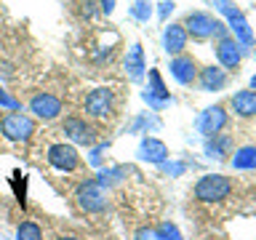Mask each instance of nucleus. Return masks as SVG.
Here are the masks:
<instances>
[{
	"label": "nucleus",
	"instance_id": "obj_9",
	"mask_svg": "<svg viewBox=\"0 0 256 240\" xmlns=\"http://www.w3.org/2000/svg\"><path fill=\"white\" fill-rule=\"evenodd\" d=\"M139 160H144V163H155V166H163L168 160V147L160 139H155V136H144L142 144H139Z\"/></svg>",
	"mask_w": 256,
	"mask_h": 240
},
{
	"label": "nucleus",
	"instance_id": "obj_11",
	"mask_svg": "<svg viewBox=\"0 0 256 240\" xmlns=\"http://www.w3.org/2000/svg\"><path fill=\"white\" fill-rule=\"evenodd\" d=\"M171 75H174L176 83L192 86V83H195V78H198V64H195V59H192V56H184V54L174 56V59H171Z\"/></svg>",
	"mask_w": 256,
	"mask_h": 240
},
{
	"label": "nucleus",
	"instance_id": "obj_14",
	"mask_svg": "<svg viewBox=\"0 0 256 240\" xmlns=\"http://www.w3.org/2000/svg\"><path fill=\"white\" fill-rule=\"evenodd\" d=\"M219 8L227 14L232 30H235V40H243L246 46H251V43H254V35H251V30H248V22L243 19V14H240L238 8H230V3H224V0H222Z\"/></svg>",
	"mask_w": 256,
	"mask_h": 240
},
{
	"label": "nucleus",
	"instance_id": "obj_24",
	"mask_svg": "<svg viewBox=\"0 0 256 240\" xmlns=\"http://www.w3.org/2000/svg\"><path fill=\"white\" fill-rule=\"evenodd\" d=\"M0 107H8V110H19V102L14 96L6 94V88H0Z\"/></svg>",
	"mask_w": 256,
	"mask_h": 240
},
{
	"label": "nucleus",
	"instance_id": "obj_13",
	"mask_svg": "<svg viewBox=\"0 0 256 240\" xmlns=\"http://www.w3.org/2000/svg\"><path fill=\"white\" fill-rule=\"evenodd\" d=\"M163 48H166V54L179 56L187 48V30L182 24H168L163 32Z\"/></svg>",
	"mask_w": 256,
	"mask_h": 240
},
{
	"label": "nucleus",
	"instance_id": "obj_26",
	"mask_svg": "<svg viewBox=\"0 0 256 240\" xmlns=\"http://www.w3.org/2000/svg\"><path fill=\"white\" fill-rule=\"evenodd\" d=\"M112 6H115V0H102V8H104L107 14H112Z\"/></svg>",
	"mask_w": 256,
	"mask_h": 240
},
{
	"label": "nucleus",
	"instance_id": "obj_20",
	"mask_svg": "<svg viewBox=\"0 0 256 240\" xmlns=\"http://www.w3.org/2000/svg\"><path fill=\"white\" fill-rule=\"evenodd\" d=\"M16 240H43V230L38 222H22L16 227Z\"/></svg>",
	"mask_w": 256,
	"mask_h": 240
},
{
	"label": "nucleus",
	"instance_id": "obj_19",
	"mask_svg": "<svg viewBox=\"0 0 256 240\" xmlns=\"http://www.w3.org/2000/svg\"><path fill=\"white\" fill-rule=\"evenodd\" d=\"M126 72L131 80H142V75H144V51L139 43H134L126 56Z\"/></svg>",
	"mask_w": 256,
	"mask_h": 240
},
{
	"label": "nucleus",
	"instance_id": "obj_10",
	"mask_svg": "<svg viewBox=\"0 0 256 240\" xmlns=\"http://www.w3.org/2000/svg\"><path fill=\"white\" fill-rule=\"evenodd\" d=\"M216 56H219V64L224 70H235L240 59H243V48L235 38H222L216 43Z\"/></svg>",
	"mask_w": 256,
	"mask_h": 240
},
{
	"label": "nucleus",
	"instance_id": "obj_3",
	"mask_svg": "<svg viewBox=\"0 0 256 240\" xmlns=\"http://www.w3.org/2000/svg\"><path fill=\"white\" fill-rule=\"evenodd\" d=\"M0 131L8 142H30L35 134V120L22 115V112H8L0 120Z\"/></svg>",
	"mask_w": 256,
	"mask_h": 240
},
{
	"label": "nucleus",
	"instance_id": "obj_7",
	"mask_svg": "<svg viewBox=\"0 0 256 240\" xmlns=\"http://www.w3.org/2000/svg\"><path fill=\"white\" fill-rule=\"evenodd\" d=\"M30 112L40 120H56L62 115V99L54 94H35L30 99Z\"/></svg>",
	"mask_w": 256,
	"mask_h": 240
},
{
	"label": "nucleus",
	"instance_id": "obj_8",
	"mask_svg": "<svg viewBox=\"0 0 256 240\" xmlns=\"http://www.w3.org/2000/svg\"><path fill=\"white\" fill-rule=\"evenodd\" d=\"M227 126V112H224V107H208L203 115L198 118V131L206 136H216V134H222V128Z\"/></svg>",
	"mask_w": 256,
	"mask_h": 240
},
{
	"label": "nucleus",
	"instance_id": "obj_5",
	"mask_svg": "<svg viewBox=\"0 0 256 240\" xmlns=\"http://www.w3.org/2000/svg\"><path fill=\"white\" fill-rule=\"evenodd\" d=\"M112 110H115V94L110 88H94L86 96V112L91 118L107 120V118H112Z\"/></svg>",
	"mask_w": 256,
	"mask_h": 240
},
{
	"label": "nucleus",
	"instance_id": "obj_21",
	"mask_svg": "<svg viewBox=\"0 0 256 240\" xmlns=\"http://www.w3.org/2000/svg\"><path fill=\"white\" fill-rule=\"evenodd\" d=\"M152 235H155V240H184L182 232H179V227H176V224H171V222L158 224V230L152 232Z\"/></svg>",
	"mask_w": 256,
	"mask_h": 240
},
{
	"label": "nucleus",
	"instance_id": "obj_15",
	"mask_svg": "<svg viewBox=\"0 0 256 240\" xmlns=\"http://www.w3.org/2000/svg\"><path fill=\"white\" fill-rule=\"evenodd\" d=\"M230 107L238 118H256V91H251V88L238 91L230 99Z\"/></svg>",
	"mask_w": 256,
	"mask_h": 240
},
{
	"label": "nucleus",
	"instance_id": "obj_27",
	"mask_svg": "<svg viewBox=\"0 0 256 240\" xmlns=\"http://www.w3.org/2000/svg\"><path fill=\"white\" fill-rule=\"evenodd\" d=\"M251 91H256V75L251 78Z\"/></svg>",
	"mask_w": 256,
	"mask_h": 240
},
{
	"label": "nucleus",
	"instance_id": "obj_17",
	"mask_svg": "<svg viewBox=\"0 0 256 240\" xmlns=\"http://www.w3.org/2000/svg\"><path fill=\"white\" fill-rule=\"evenodd\" d=\"M230 166L235 168V171H256V147L254 144L238 147L230 158Z\"/></svg>",
	"mask_w": 256,
	"mask_h": 240
},
{
	"label": "nucleus",
	"instance_id": "obj_6",
	"mask_svg": "<svg viewBox=\"0 0 256 240\" xmlns=\"http://www.w3.org/2000/svg\"><path fill=\"white\" fill-rule=\"evenodd\" d=\"M48 166L56 168V171H62V174H70L80 166V155L72 144H64V142L51 144V147H48Z\"/></svg>",
	"mask_w": 256,
	"mask_h": 240
},
{
	"label": "nucleus",
	"instance_id": "obj_4",
	"mask_svg": "<svg viewBox=\"0 0 256 240\" xmlns=\"http://www.w3.org/2000/svg\"><path fill=\"white\" fill-rule=\"evenodd\" d=\"M75 198H78V206L83 208L86 214H102L104 208H107V192H104V187L96 179H88V182L80 184Z\"/></svg>",
	"mask_w": 256,
	"mask_h": 240
},
{
	"label": "nucleus",
	"instance_id": "obj_23",
	"mask_svg": "<svg viewBox=\"0 0 256 240\" xmlns=\"http://www.w3.org/2000/svg\"><path fill=\"white\" fill-rule=\"evenodd\" d=\"M150 80H152V94H158L163 102H168V94H166V86H163V80H160V75H158V70H152L150 72ZM150 94V96H152Z\"/></svg>",
	"mask_w": 256,
	"mask_h": 240
},
{
	"label": "nucleus",
	"instance_id": "obj_16",
	"mask_svg": "<svg viewBox=\"0 0 256 240\" xmlns=\"http://www.w3.org/2000/svg\"><path fill=\"white\" fill-rule=\"evenodd\" d=\"M206 155L214 158V160H224L227 155H232V136H230V134L208 136V142H206Z\"/></svg>",
	"mask_w": 256,
	"mask_h": 240
},
{
	"label": "nucleus",
	"instance_id": "obj_2",
	"mask_svg": "<svg viewBox=\"0 0 256 240\" xmlns=\"http://www.w3.org/2000/svg\"><path fill=\"white\" fill-rule=\"evenodd\" d=\"M182 27L187 30V35L198 38V40L211 38V35H219V40L227 38V35H224V24L216 22L214 16L206 14V11H192V14H187V19H184Z\"/></svg>",
	"mask_w": 256,
	"mask_h": 240
},
{
	"label": "nucleus",
	"instance_id": "obj_12",
	"mask_svg": "<svg viewBox=\"0 0 256 240\" xmlns=\"http://www.w3.org/2000/svg\"><path fill=\"white\" fill-rule=\"evenodd\" d=\"M64 134H67L75 144H86V147L94 144V128L88 126L83 118H67L64 120Z\"/></svg>",
	"mask_w": 256,
	"mask_h": 240
},
{
	"label": "nucleus",
	"instance_id": "obj_25",
	"mask_svg": "<svg viewBox=\"0 0 256 240\" xmlns=\"http://www.w3.org/2000/svg\"><path fill=\"white\" fill-rule=\"evenodd\" d=\"M136 240H155V235H152V230H147V227H142L139 232H136Z\"/></svg>",
	"mask_w": 256,
	"mask_h": 240
},
{
	"label": "nucleus",
	"instance_id": "obj_22",
	"mask_svg": "<svg viewBox=\"0 0 256 240\" xmlns=\"http://www.w3.org/2000/svg\"><path fill=\"white\" fill-rule=\"evenodd\" d=\"M120 174H123L120 168H112V171H102L96 182H99L102 187H112V184H118V182H120Z\"/></svg>",
	"mask_w": 256,
	"mask_h": 240
},
{
	"label": "nucleus",
	"instance_id": "obj_28",
	"mask_svg": "<svg viewBox=\"0 0 256 240\" xmlns=\"http://www.w3.org/2000/svg\"><path fill=\"white\" fill-rule=\"evenodd\" d=\"M59 240H80V238H72V235H67V238H59Z\"/></svg>",
	"mask_w": 256,
	"mask_h": 240
},
{
	"label": "nucleus",
	"instance_id": "obj_18",
	"mask_svg": "<svg viewBox=\"0 0 256 240\" xmlns=\"http://www.w3.org/2000/svg\"><path fill=\"white\" fill-rule=\"evenodd\" d=\"M227 72L222 67H206L200 72V88L203 91H222L224 86H227Z\"/></svg>",
	"mask_w": 256,
	"mask_h": 240
},
{
	"label": "nucleus",
	"instance_id": "obj_1",
	"mask_svg": "<svg viewBox=\"0 0 256 240\" xmlns=\"http://www.w3.org/2000/svg\"><path fill=\"white\" fill-rule=\"evenodd\" d=\"M232 182L224 174H206L200 176L195 184V198L203 203H222L224 198H230Z\"/></svg>",
	"mask_w": 256,
	"mask_h": 240
}]
</instances>
